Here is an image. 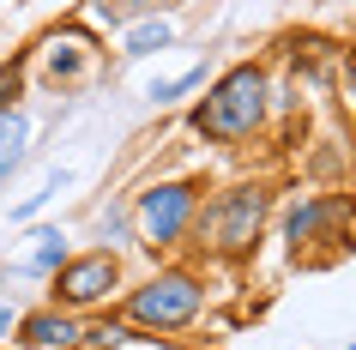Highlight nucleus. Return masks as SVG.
I'll return each mask as SVG.
<instances>
[{"mask_svg":"<svg viewBox=\"0 0 356 350\" xmlns=\"http://www.w3.org/2000/svg\"><path fill=\"white\" fill-rule=\"evenodd\" d=\"M266 109H272V79H266V67L242 61V67H229L224 79H211L206 103H200L188 121H193L200 139H211V145H242V139H254V133L266 127Z\"/></svg>","mask_w":356,"mask_h":350,"instance_id":"obj_1","label":"nucleus"},{"mask_svg":"<svg viewBox=\"0 0 356 350\" xmlns=\"http://www.w3.org/2000/svg\"><path fill=\"white\" fill-rule=\"evenodd\" d=\"M266 212H272L266 187L260 182H242V187H229V193H218V200L193 218V230H200V241H206L211 254L242 260V254H254V241H260Z\"/></svg>","mask_w":356,"mask_h":350,"instance_id":"obj_2","label":"nucleus"},{"mask_svg":"<svg viewBox=\"0 0 356 350\" xmlns=\"http://www.w3.org/2000/svg\"><path fill=\"white\" fill-rule=\"evenodd\" d=\"M200 308H206V284L193 272H157L127 296L121 320L139 326V332H181V326L200 320Z\"/></svg>","mask_w":356,"mask_h":350,"instance_id":"obj_3","label":"nucleus"},{"mask_svg":"<svg viewBox=\"0 0 356 350\" xmlns=\"http://www.w3.org/2000/svg\"><path fill=\"white\" fill-rule=\"evenodd\" d=\"M193 218H200V193H193L188 182H151L145 193L133 200V230H139V241H145L151 254L175 248V241L193 230Z\"/></svg>","mask_w":356,"mask_h":350,"instance_id":"obj_4","label":"nucleus"},{"mask_svg":"<svg viewBox=\"0 0 356 350\" xmlns=\"http://www.w3.org/2000/svg\"><path fill=\"white\" fill-rule=\"evenodd\" d=\"M55 290H49V302L55 308H67V314H79V308H97L103 296L121 284V260L109 254V248H97V254H67V266H60L55 278H49Z\"/></svg>","mask_w":356,"mask_h":350,"instance_id":"obj_5","label":"nucleus"},{"mask_svg":"<svg viewBox=\"0 0 356 350\" xmlns=\"http://www.w3.org/2000/svg\"><path fill=\"white\" fill-rule=\"evenodd\" d=\"M13 332H19V344L24 350H73L79 344V320L67 308H37V314H19L13 320Z\"/></svg>","mask_w":356,"mask_h":350,"instance_id":"obj_6","label":"nucleus"},{"mask_svg":"<svg viewBox=\"0 0 356 350\" xmlns=\"http://www.w3.org/2000/svg\"><path fill=\"white\" fill-rule=\"evenodd\" d=\"M338 212V200H296L290 205V223H284V236H290V248H296V260H302V248L308 241H320V230H326V218Z\"/></svg>","mask_w":356,"mask_h":350,"instance_id":"obj_7","label":"nucleus"},{"mask_svg":"<svg viewBox=\"0 0 356 350\" xmlns=\"http://www.w3.org/2000/svg\"><path fill=\"white\" fill-rule=\"evenodd\" d=\"M42 61H49V79H55V85H73L97 55H91V42H85V37H49V55H42Z\"/></svg>","mask_w":356,"mask_h":350,"instance_id":"obj_8","label":"nucleus"},{"mask_svg":"<svg viewBox=\"0 0 356 350\" xmlns=\"http://www.w3.org/2000/svg\"><path fill=\"white\" fill-rule=\"evenodd\" d=\"M37 248H31V260H19V278H55L60 266H67V236L60 230H37Z\"/></svg>","mask_w":356,"mask_h":350,"instance_id":"obj_9","label":"nucleus"},{"mask_svg":"<svg viewBox=\"0 0 356 350\" xmlns=\"http://www.w3.org/2000/svg\"><path fill=\"white\" fill-rule=\"evenodd\" d=\"M24 139H31V121H24L19 109L0 115V187H6V175L24 164Z\"/></svg>","mask_w":356,"mask_h":350,"instance_id":"obj_10","label":"nucleus"},{"mask_svg":"<svg viewBox=\"0 0 356 350\" xmlns=\"http://www.w3.org/2000/svg\"><path fill=\"white\" fill-rule=\"evenodd\" d=\"M169 42H175V24H169V19H139V24L127 31V55L145 61V55H163Z\"/></svg>","mask_w":356,"mask_h":350,"instance_id":"obj_11","label":"nucleus"},{"mask_svg":"<svg viewBox=\"0 0 356 350\" xmlns=\"http://www.w3.org/2000/svg\"><path fill=\"white\" fill-rule=\"evenodd\" d=\"M206 85V67H188V73H175V79H163V85H151V103H181L188 91H200Z\"/></svg>","mask_w":356,"mask_h":350,"instance_id":"obj_12","label":"nucleus"},{"mask_svg":"<svg viewBox=\"0 0 356 350\" xmlns=\"http://www.w3.org/2000/svg\"><path fill=\"white\" fill-rule=\"evenodd\" d=\"M60 187H67V169H55V175H49V182H42L37 193H31V200H19V205H13V223H31V218L42 212V205H49V200L60 193Z\"/></svg>","mask_w":356,"mask_h":350,"instance_id":"obj_13","label":"nucleus"},{"mask_svg":"<svg viewBox=\"0 0 356 350\" xmlns=\"http://www.w3.org/2000/svg\"><path fill=\"white\" fill-rule=\"evenodd\" d=\"M24 91V67L13 61V67H0V115H13V103H19Z\"/></svg>","mask_w":356,"mask_h":350,"instance_id":"obj_14","label":"nucleus"},{"mask_svg":"<svg viewBox=\"0 0 356 350\" xmlns=\"http://www.w3.org/2000/svg\"><path fill=\"white\" fill-rule=\"evenodd\" d=\"M338 91H344V109H356V55L338 67Z\"/></svg>","mask_w":356,"mask_h":350,"instance_id":"obj_15","label":"nucleus"},{"mask_svg":"<svg viewBox=\"0 0 356 350\" xmlns=\"http://www.w3.org/2000/svg\"><path fill=\"white\" fill-rule=\"evenodd\" d=\"M127 223H133V212H103V236H121Z\"/></svg>","mask_w":356,"mask_h":350,"instance_id":"obj_16","label":"nucleus"},{"mask_svg":"<svg viewBox=\"0 0 356 350\" xmlns=\"http://www.w3.org/2000/svg\"><path fill=\"white\" fill-rule=\"evenodd\" d=\"M133 13H163V6H175V0H127Z\"/></svg>","mask_w":356,"mask_h":350,"instance_id":"obj_17","label":"nucleus"},{"mask_svg":"<svg viewBox=\"0 0 356 350\" xmlns=\"http://www.w3.org/2000/svg\"><path fill=\"white\" fill-rule=\"evenodd\" d=\"M0 332H13V308H0Z\"/></svg>","mask_w":356,"mask_h":350,"instance_id":"obj_18","label":"nucleus"},{"mask_svg":"<svg viewBox=\"0 0 356 350\" xmlns=\"http://www.w3.org/2000/svg\"><path fill=\"white\" fill-rule=\"evenodd\" d=\"M350 350H356V338H350Z\"/></svg>","mask_w":356,"mask_h":350,"instance_id":"obj_19","label":"nucleus"}]
</instances>
